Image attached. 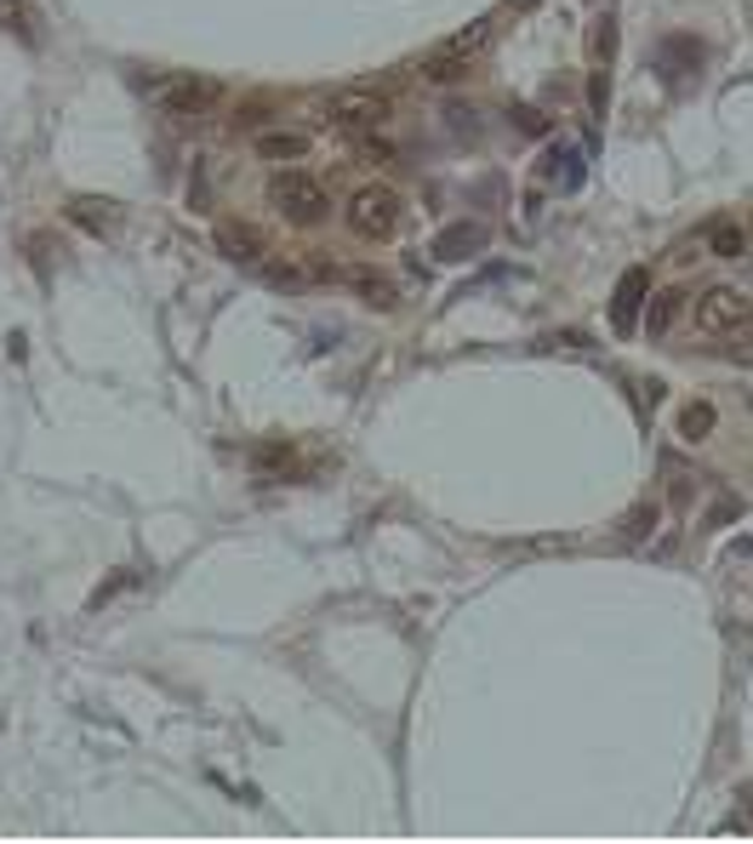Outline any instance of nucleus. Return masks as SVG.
I'll use <instances>...</instances> for the list:
<instances>
[{
    "label": "nucleus",
    "mask_w": 753,
    "mask_h": 844,
    "mask_svg": "<svg viewBox=\"0 0 753 844\" xmlns=\"http://www.w3.org/2000/svg\"><path fill=\"white\" fill-rule=\"evenodd\" d=\"M697 325L707 337H742L753 343V297L742 285H707L697 297Z\"/></svg>",
    "instance_id": "nucleus-1"
},
{
    "label": "nucleus",
    "mask_w": 753,
    "mask_h": 844,
    "mask_svg": "<svg viewBox=\"0 0 753 844\" xmlns=\"http://www.w3.org/2000/svg\"><path fill=\"white\" fill-rule=\"evenodd\" d=\"M269 200L280 206V217L292 229H315V223H326V212H331V200H326V189L315 183L308 171H297V166H285V171H275V183H269Z\"/></svg>",
    "instance_id": "nucleus-2"
},
{
    "label": "nucleus",
    "mask_w": 753,
    "mask_h": 844,
    "mask_svg": "<svg viewBox=\"0 0 753 844\" xmlns=\"http://www.w3.org/2000/svg\"><path fill=\"white\" fill-rule=\"evenodd\" d=\"M348 229L366 234V240H388L394 229H400V194L371 183V189H354L348 200Z\"/></svg>",
    "instance_id": "nucleus-3"
},
{
    "label": "nucleus",
    "mask_w": 753,
    "mask_h": 844,
    "mask_svg": "<svg viewBox=\"0 0 753 844\" xmlns=\"http://www.w3.org/2000/svg\"><path fill=\"white\" fill-rule=\"evenodd\" d=\"M224 98V86L206 80V75H177L166 86H154V103H161V115H177V120H201L217 108Z\"/></svg>",
    "instance_id": "nucleus-4"
},
{
    "label": "nucleus",
    "mask_w": 753,
    "mask_h": 844,
    "mask_svg": "<svg viewBox=\"0 0 753 844\" xmlns=\"http://www.w3.org/2000/svg\"><path fill=\"white\" fill-rule=\"evenodd\" d=\"M326 115L343 131H371L394 115V103H388V92H376V86H354V92H337L326 103Z\"/></svg>",
    "instance_id": "nucleus-5"
},
{
    "label": "nucleus",
    "mask_w": 753,
    "mask_h": 844,
    "mask_svg": "<svg viewBox=\"0 0 753 844\" xmlns=\"http://www.w3.org/2000/svg\"><path fill=\"white\" fill-rule=\"evenodd\" d=\"M646 297H651V274L646 269H628L623 280H616V297H611V331H616V337H634Z\"/></svg>",
    "instance_id": "nucleus-6"
},
{
    "label": "nucleus",
    "mask_w": 753,
    "mask_h": 844,
    "mask_svg": "<svg viewBox=\"0 0 753 844\" xmlns=\"http://www.w3.org/2000/svg\"><path fill=\"white\" fill-rule=\"evenodd\" d=\"M212 246L224 252L229 263H246V269H252V263H263V252H269L252 223H217V229H212Z\"/></svg>",
    "instance_id": "nucleus-7"
},
{
    "label": "nucleus",
    "mask_w": 753,
    "mask_h": 844,
    "mask_svg": "<svg viewBox=\"0 0 753 844\" xmlns=\"http://www.w3.org/2000/svg\"><path fill=\"white\" fill-rule=\"evenodd\" d=\"M343 285L354 297H360L366 308H376V315H388V308H400V285H394L388 274H376V269H348Z\"/></svg>",
    "instance_id": "nucleus-8"
},
{
    "label": "nucleus",
    "mask_w": 753,
    "mask_h": 844,
    "mask_svg": "<svg viewBox=\"0 0 753 844\" xmlns=\"http://www.w3.org/2000/svg\"><path fill=\"white\" fill-rule=\"evenodd\" d=\"M434 263H469L474 252H485V229L480 223H451V229H439L434 234Z\"/></svg>",
    "instance_id": "nucleus-9"
},
{
    "label": "nucleus",
    "mask_w": 753,
    "mask_h": 844,
    "mask_svg": "<svg viewBox=\"0 0 753 844\" xmlns=\"http://www.w3.org/2000/svg\"><path fill=\"white\" fill-rule=\"evenodd\" d=\"M252 469L263 474V479H280V485H297L303 474H308V462L292 451V446H263V451H252Z\"/></svg>",
    "instance_id": "nucleus-10"
},
{
    "label": "nucleus",
    "mask_w": 753,
    "mask_h": 844,
    "mask_svg": "<svg viewBox=\"0 0 753 844\" xmlns=\"http://www.w3.org/2000/svg\"><path fill=\"white\" fill-rule=\"evenodd\" d=\"M69 217H75L80 229H92V234H109V229H115V200L75 194V200H69Z\"/></svg>",
    "instance_id": "nucleus-11"
},
{
    "label": "nucleus",
    "mask_w": 753,
    "mask_h": 844,
    "mask_svg": "<svg viewBox=\"0 0 753 844\" xmlns=\"http://www.w3.org/2000/svg\"><path fill=\"white\" fill-rule=\"evenodd\" d=\"M257 154L263 161H303L308 131H257Z\"/></svg>",
    "instance_id": "nucleus-12"
},
{
    "label": "nucleus",
    "mask_w": 753,
    "mask_h": 844,
    "mask_svg": "<svg viewBox=\"0 0 753 844\" xmlns=\"http://www.w3.org/2000/svg\"><path fill=\"white\" fill-rule=\"evenodd\" d=\"M485 40H492V17H474L469 29H457V35L446 40V47H439V57H457V63H469V57L485 47Z\"/></svg>",
    "instance_id": "nucleus-13"
},
{
    "label": "nucleus",
    "mask_w": 753,
    "mask_h": 844,
    "mask_svg": "<svg viewBox=\"0 0 753 844\" xmlns=\"http://www.w3.org/2000/svg\"><path fill=\"white\" fill-rule=\"evenodd\" d=\"M714 422H719V411L707 406V399H691V406L679 411V434L697 446V439H707V434H714Z\"/></svg>",
    "instance_id": "nucleus-14"
},
{
    "label": "nucleus",
    "mask_w": 753,
    "mask_h": 844,
    "mask_svg": "<svg viewBox=\"0 0 753 844\" xmlns=\"http://www.w3.org/2000/svg\"><path fill=\"white\" fill-rule=\"evenodd\" d=\"M707 246H714V257H742L748 252V234H742V223L719 217V223H707Z\"/></svg>",
    "instance_id": "nucleus-15"
},
{
    "label": "nucleus",
    "mask_w": 753,
    "mask_h": 844,
    "mask_svg": "<svg viewBox=\"0 0 753 844\" xmlns=\"http://www.w3.org/2000/svg\"><path fill=\"white\" fill-rule=\"evenodd\" d=\"M651 530H656V502H639L634 514L623 520V530H616V537H623L628 548H639V542H651Z\"/></svg>",
    "instance_id": "nucleus-16"
},
{
    "label": "nucleus",
    "mask_w": 753,
    "mask_h": 844,
    "mask_svg": "<svg viewBox=\"0 0 753 844\" xmlns=\"http://www.w3.org/2000/svg\"><path fill=\"white\" fill-rule=\"evenodd\" d=\"M548 177H553V183H565V189L577 183V177H583V166H577V149H565V143L553 149V154H548Z\"/></svg>",
    "instance_id": "nucleus-17"
},
{
    "label": "nucleus",
    "mask_w": 753,
    "mask_h": 844,
    "mask_svg": "<svg viewBox=\"0 0 753 844\" xmlns=\"http://www.w3.org/2000/svg\"><path fill=\"white\" fill-rule=\"evenodd\" d=\"M674 315H679V292H656L651 297V331H656V337L674 325Z\"/></svg>",
    "instance_id": "nucleus-18"
},
{
    "label": "nucleus",
    "mask_w": 753,
    "mask_h": 844,
    "mask_svg": "<svg viewBox=\"0 0 753 844\" xmlns=\"http://www.w3.org/2000/svg\"><path fill=\"white\" fill-rule=\"evenodd\" d=\"M0 24L17 29V35H29V7H24V0H0Z\"/></svg>",
    "instance_id": "nucleus-19"
},
{
    "label": "nucleus",
    "mask_w": 753,
    "mask_h": 844,
    "mask_svg": "<svg viewBox=\"0 0 753 844\" xmlns=\"http://www.w3.org/2000/svg\"><path fill=\"white\" fill-rule=\"evenodd\" d=\"M263 115H269V103H263V98H246V103H240V115H234V120H240V126H257Z\"/></svg>",
    "instance_id": "nucleus-20"
},
{
    "label": "nucleus",
    "mask_w": 753,
    "mask_h": 844,
    "mask_svg": "<svg viewBox=\"0 0 753 844\" xmlns=\"http://www.w3.org/2000/svg\"><path fill=\"white\" fill-rule=\"evenodd\" d=\"M594 47H600V63H611V52H616V24H611V17L600 24V40H594Z\"/></svg>",
    "instance_id": "nucleus-21"
},
{
    "label": "nucleus",
    "mask_w": 753,
    "mask_h": 844,
    "mask_svg": "<svg viewBox=\"0 0 753 844\" xmlns=\"http://www.w3.org/2000/svg\"><path fill=\"white\" fill-rule=\"evenodd\" d=\"M656 399H662V383H656V376H646V383H639V406H646V411H651V406H656Z\"/></svg>",
    "instance_id": "nucleus-22"
},
{
    "label": "nucleus",
    "mask_w": 753,
    "mask_h": 844,
    "mask_svg": "<svg viewBox=\"0 0 753 844\" xmlns=\"http://www.w3.org/2000/svg\"><path fill=\"white\" fill-rule=\"evenodd\" d=\"M605 92H611V80H605V69L594 75V115H605Z\"/></svg>",
    "instance_id": "nucleus-23"
},
{
    "label": "nucleus",
    "mask_w": 753,
    "mask_h": 844,
    "mask_svg": "<svg viewBox=\"0 0 753 844\" xmlns=\"http://www.w3.org/2000/svg\"><path fill=\"white\" fill-rule=\"evenodd\" d=\"M525 7H537V0H514V12H525Z\"/></svg>",
    "instance_id": "nucleus-24"
}]
</instances>
